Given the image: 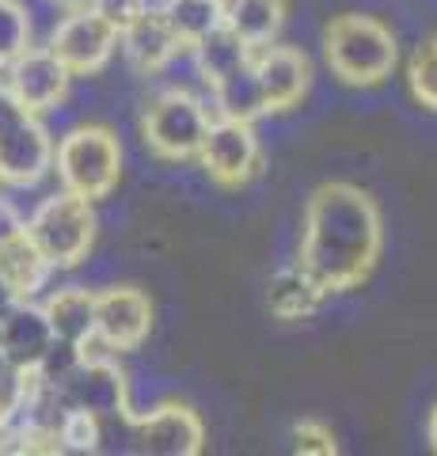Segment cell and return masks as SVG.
<instances>
[{"mask_svg":"<svg viewBox=\"0 0 437 456\" xmlns=\"http://www.w3.org/2000/svg\"><path fill=\"white\" fill-rule=\"evenodd\" d=\"M323 301H328V289H323V285L308 274L301 263L281 266L278 274L271 278V285H266V308H271L278 320H286V323L312 320Z\"/></svg>","mask_w":437,"mask_h":456,"instance_id":"2e32d148","label":"cell"},{"mask_svg":"<svg viewBox=\"0 0 437 456\" xmlns=\"http://www.w3.org/2000/svg\"><path fill=\"white\" fill-rule=\"evenodd\" d=\"M293 449L301 456H331V452H338V441H335V430L328 422L301 419L293 426Z\"/></svg>","mask_w":437,"mask_h":456,"instance_id":"d4e9b609","label":"cell"},{"mask_svg":"<svg viewBox=\"0 0 437 456\" xmlns=\"http://www.w3.org/2000/svg\"><path fill=\"white\" fill-rule=\"evenodd\" d=\"M190 50H194V61H198V69H202L206 88L214 80H221L224 73H232V69L251 61V46L236 31H229V27H217V31H209L202 42H194Z\"/></svg>","mask_w":437,"mask_h":456,"instance_id":"44dd1931","label":"cell"},{"mask_svg":"<svg viewBox=\"0 0 437 456\" xmlns=\"http://www.w3.org/2000/svg\"><path fill=\"white\" fill-rule=\"evenodd\" d=\"M130 441L149 456H194L206 445V426L194 407L160 399L149 411H130Z\"/></svg>","mask_w":437,"mask_h":456,"instance_id":"9c48e42d","label":"cell"},{"mask_svg":"<svg viewBox=\"0 0 437 456\" xmlns=\"http://www.w3.org/2000/svg\"><path fill=\"white\" fill-rule=\"evenodd\" d=\"M182 46L202 42L209 31L224 27V0H157Z\"/></svg>","mask_w":437,"mask_h":456,"instance_id":"ffe728a7","label":"cell"},{"mask_svg":"<svg viewBox=\"0 0 437 456\" xmlns=\"http://www.w3.org/2000/svg\"><path fill=\"white\" fill-rule=\"evenodd\" d=\"M198 160L217 187H244V183H251L263 167V145H259L255 122L214 118L198 149Z\"/></svg>","mask_w":437,"mask_h":456,"instance_id":"ba28073f","label":"cell"},{"mask_svg":"<svg viewBox=\"0 0 437 456\" xmlns=\"http://www.w3.org/2000/svg\"><path fill=\"white\" fill-rule=\"evenodd\" d=\"M0 84L8 88V95L16 99L20 107H27L31 114H46L61 103L73 88V73L50 53V46H31L27 53H20L12 65L0 69Z\"/></svg>","mask_w":437,"mask_h":456,"instance_id":"8fae6325","label":"cell"},{"mask_svg":"<svg viewBox=\"0 0 437 456\" xmlns=\"http://www.w3.org/2000/svg\"><path fill=\"white\" fill-rule=\"evenodd\" d=\"M209 122H214V110H209L202 92L157 88V95L145 99V107H141V141L157 160H198Z\"/></svg>","mask_w":437,"mask_h":456,"instance_id":"277c9868","label":"cell"},{"mask_svg":"<svg viewBox=\"0 0 437 456\" xmlns=\"http://www.w3.org/2000/svg\"><path fill=\"white\" fill-rule=\"evenodd\" d=\"M46 46L77 80H88L100 77L110 65V57L118 53V27L100 16L92 4H77L50 31Z\"/></svg>","mask_w":437,"mask_h":456,"instance_id":"8992f818","label":"cell"},{"mask_svg":"<svg viewBox=\"0 0 437 456\" xmlns=\"http://www.w3.org/2000/svg\"><path fill=\"white\" fill-rule=\"evenodd\" d=\"M426 441H430V449L437 452V403L430 411V422H426Z\"/></svg>","mask_w":437,"mask_h":456,"instance_id":"f1b7e54d","label":"cell"},{"mask_svg":"<svg viewBox=\"0 0 437 456\" xmlns=\"http://www.w3.org/2000/svg\"><path fill=\"white\" fill-rule=\"evenodd\" d=\"M35 46V31L16 0H0V69Z\"/></svg>","mask_w":437,"mask_h":456,"instance_id":"603a6c76","label":"cell"},{"mask_svg":"<svg viewBox=\"0 0 437 456\" xmlns=\"http://www.w3.org/2000/svg\"><path fill=\"white\" fill-rule=\"evenodd\" d=\"M179 46H182V42L175 38L172 23H167V16L160 12L157 0H149V4L141 8L137 16L118 31V50H122V57L130 61L134 73L145 77V80H149L152 73H160V69L167 65V57H172Z\"/></svg>","mask_w":437,"mask_h":456,"instance_id":"4fadbf2b","label":"cell"},{"mask_svg":"<svg viewBox=\"0 0 437 456\" xmlns=\"http://www.w3.org/2000/svg\"><path fill=\"white\" fill-rule=\"evenodd\" d=\"M384 244L380 209L354 183H323L312 191L301 221L297 263L328 293H346L369 278Z\"/></svg>","mask_w":437,"mask_h":456,"instance_id":"6da1fadb","label":"cell"},{"mask_svg":"<svg viewBox=\"0 0 437 456\" xmlns=\"http://www.w3.org/2000/svg\"><path fill=\"white\" fill-rule=\"evenodd\" d=\"M107 441V419L88 415L77 407H61L58 415V445L61 452H100Z\"/></svg>","mask_w":437,"mask_h":456,"instance_id":"7402d4cb","label":"cell"},{"mask_svg":"<svg viewBox=\"0 0 437 456\" xmlns=\"http://www.w3.org/2000/svg\"><path fill=\"white\" fill-rule=\"evenodd\" d=\"M38 305L61 342L80 346L84 338L95 335V289L92 285H58L46 297H38Z\"/></svg>","mask_w":437,"mask_h":456,"instance_id":"9a60e30c","label":"cell"},{"mask_svg":"<svg viewBox=\"0 0 437 456\" xmlns=\"http://www.w3.org/2000/svg\"><path fill=\"white\" fill-rule=\"evenodd\" d=\"M16 301H20V297L12 293V285L4 281V274H0V316H4V312H8L12 305H16Z\"/></svg>","mask_w":437,"mask_h":456,"instance_id":"83f0119b","label":"cell"},{"mask_svg":"<svg viewBox=\"0 0 437 456\" xmlns=\"http://www.w3.org/2000/svg\"><path fill=\"white\" fill-rule=\"evenodd\" d=\"M53 175L88 202H107L122 179V141L110 126L77 122L53 141Z\"/></svg>","mask_w":437,"mask_h":456,"instance_id":"3957f363","label":"cell"},{"mask_svg":"<svg viewBox=\"0 0 437 456\" xmlns=\"http://www.w3.org/2000/svg\"><path fill=\"white\" fill-rule=\"evenodd\" d=\"M88 4H92L95 12H100V16H107V20L122 31V27L130 23V20L137 16V12L149 4V0H88Z\"/></svg>","mask_w":437,"mask_h":456,"instance_id":"484cf974","label":"cell"},{"mask_svg":"<svg viewBox=\"0 0 437 456\" xmlns=\"http://www.w3.org/2000/svg\"><path fill=\"white\" fill-rule=\"evenodd\" d=\"M407 84H411L418 107L437 110V38H426L415 46L411 65H407Z\"/></svg>","mask_w":437,"mask_h":456,"instance_id":"cb8c5ba5","label":"cell"},{"mask_svg":"<svg viewBox=\"0 0 437 456\" xmlns=\"http://www.w3.org/2000/svg\"><path fill=\"white\" fill-rule=\"evenodd\" d=\"M58 4H65V8H77V4H88V0H58Z\"/></svg>","mask_w":437,"mask_h":456,"instance_id":"f546056e","label":"cell"},{"mask_svg":"<svg viewBox=\"0 0 437 456\" xmlns=\"http://www.w3.org/2000/svg\"><path fill=\"white\" fill-rule=\"evenodd\" d=\"M53 327L38 301H16L0 316V358L16 369H38L53 350Z\"/></svg>","mask_w":437,"mask_h":456,"instance_id":"5bb4252c","label":"cell"},{"mask_svg":"<svg viewBox=\"0 0 437 456\" xmlns=\"http://www.w3.org/2000/svg\"><path fill=\"white\" fill-rule=\"evenodd\" d=\"M323 61L350 88H376L400 61L396 31L369 12H343L323 27Z\"/></svg>","mask_w":437,"mask_h":456,"instance_id":"7a4b0ae2","label":"cell"},{"mask_svg":"<svg viewBox=\"0 0 437 456\" xmlns=\"http://www.w3.org/2000/svg\"><path fill=\"white\" fill-rule=\"evenodd\" d=\"M23 228L53 270H73L88 259L100 217H95V202L58 187L27 213Z\"/></svg>","mask_w":437,"mask_h":456,"instance_id":"5b68a950","label":"cell"},{"mask_svg":"<svg viewBox=\"0 0 437 456\" xmlns=\"http://www.w3.org/2000/svg\"><path fill=\"white\" fill-rule=\"evenodd\" d=\"M224 27L236 31L255 53L278 42L286 27V4L281 0H224Z\"/></svg>","mask_w":437,"mask_h":456,"instance_id":"d6986e66","label":"cell"},{"mask_svg":"<svg viewBox=\"0 0 437 456\" xmlns=\"http://www.w3.org/2000/svg\"><path fill=\"white\" fill-rule=\"evenodd\" d=\"M0 274H4V281L12 285V293H16L20 301H38L42 289H46L58 270L46 263V255L35 248V240L27 236V228H23V232H16L12 240L0 244Z\"/></svg>","mask_w":437,"mask_h":456,"instance_id":"e0dca14e","label":"cell"},{"mask_svg":"<svg viewBox=\"0 0 437 456\" xmlns=\"http://www.w3.org/2000/svg\"><path fill=\"white\" fill-rule=\"evenodd\" d=\"M152 331V301L137 285L107 281L95 289V335L115 354H134Z\"/></svg>","mask_w":437,"mask_h":456,"instance_id":"30bf717a","label":"cell"},{"mask_svg":"<svg viewBox=\"0 0 437 456\" xmlns=\"http://www.w3.org/2000/svg\"><path fill=\"white\" fill-rule=\"evenodd\" d=\"M23 221H27V217H23L16 206H12V198L0 191V244H4V240H12L16 232H23Z\"/></svg>","mask_w":437,"mask_h":456,"instance_id":"4316f807","label":"cell"},{"mask_svg":"<svg viewBox=\"0 0 437 456\" xmlns=\"http://www.w3.org/2000/svg\"><path fill=\"white\" fill-rule=\"evenodd\" d=\"M251 69L266 99V114L293 110L312 88V61L301 46H286V42H271L251 53Z\"/></svg>","mask_w":437,"mask_h":456,"instance_id":"7c38bea8","label":"cell"},{"mask_svg":"<svg viewBox=\"0 0 437 456\" xmlns=\"http://www.w3.org/2000/svg\"><path fill=\"white\" fill-rule=\"evenodd\" d=\"M206 103L214 110V118H239V122H255L266 114V99L255 80V69L239 65L232 73H224L206 88Z\"/></svg>","mask_w":437,"mask_h":456,"instance_id":"ac0fdd59","label":"cell"},{"mask_svg":"<svg viewBox=\"0 0 437 456\" xmlns=\"http://www.w3.org/2000/svg\"><path fill=\"white\" fill-rule=\"evenodd\" d=\"M61 407H77L100 419H122L130 411V380L118 358H77V365L53 384Z\"/></svg>","mask_w":437,"mask_h":456,"instance_id":"52a82bcc","label":"cell"}]
</instances>
